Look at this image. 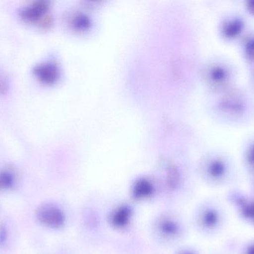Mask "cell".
<instances>
[{"label": "cell", "instance_id": "obj_1", "mask_svg": "<svg viewBox=\"0 0 254 254\" xmlns=\"http://www.w3.org/2000/svg\"><path fill=\"white\" fill-rule=\"evenodd\" d=\"M93 9L89 6L77 5L67 15L68 30L78 37L90 35L96 29V20L92 14Z\"/></svg>", "mask_w": 254, "mask_h": 254}, {"label": "cell", "instance_id": "obj_2", "mask_svg": "<svg viewBox=\"0 0 254 254\" xmlns=\"http://www.w3.org/2000/svg\"><path fill=\"white\" fill-rule=\"evenodd\" d=\"M33 73L41 83L48 86L56 85L62 76L61 67L55 61H46L37 64Z\"/></svg>", "mask_w": 254, "mask_h": 254}, {"label": "cell", "instance_id": "obj_3", "mask_svg": "<svg viewBox=\"0 0 254 254\" xmlns=\"http://www.w3.org/2000/svg\"><path fill=\"white\" fill-rule=\"evenodd\" d=\"M37 218L42 225L53 229L61 228L65 222L62 210L50 204H43L37 209Z\"/></svg>", "mask_w": 254, "mask_h": 254}, {"label": "cell", "instance_id": "obj_4", "mask_svg": "<svg viewBox=\"0 0 254 254\" xmlns=\"http://www.w3.org/2000/svg\"><path fill=\"white\" fill-rule=\"evenodd\" d=\"M49 10V3L38 1L23 7L19 12V15L24 20L33 22L43 18Z\"/></svg>", "mask_w": 254, "mask_h": 254}, {"label": "cell", "instance_id": "obj_5", "mask_svg": "<svg viewBox=\"0 0 254 254\" xmlns=\"http://www.w3.org/2000/svg\"><path fill=\"white\" fill-rule=\"evenodd\" d=\"M218 107L221 111L227 114L238 116L245 113L246 104L245 101L240 98H229L219 101Z\"/></svg>", "mask_w": 254, "mask_h": 254}, {"label": "cell", "instance_id": "obj_6", "mask_svg": "<svg viewBox=\"0 0 254 254\" xmlns=\"http://www.w3.org/2000/svg\"><path fill=\"white\" fill-rule=\"evenodd\" d=\"M230 73L228 69L222 65H213L207 69L206 78L207 82L213 85L225 84L229 79Z\"/></svg>", "mask_w": 254, "mask_h": 254}, {"label": "cell", "instance_id": "obj_7", "mask_svg": "<svg viewBox=\"0 0 254 254\" xmlns=\"http://www.w3.org/2000/svg\"><path fill=\"white\" fill-rule=\"evenodd\" d=\"M245 22L241 18H232L222 25V34L225 38L235 39L243 33Z\"/></svg>", "mask_w": 254, "mask_h": 254}, {"label": "cell", "instance_id": "obj_8", "mask_svg": "<svg viewBox=\"0 0 254 254\" xmlns=\"http://www.w3.org/2000/svg\"><path fill=\"white\" fill-rule=\"evenodd\" d=\"M154 188L152 183L145 178H140L134 183L133 195L137 199L147 198L153 193Z\"/></svg>", "mask_w": 254, "mask_h": 254}, {"label": "cell", "instance_id": "obj_9", "mask_svg": "<svg viewBox=\"0 0 254 254\" xmlns=\"http://www.w3.org/2000/svg\"><path fill=\"white\" fill-rule=\"evenodd\" d=\"M131 215V211L129 207L127 206L120 207L112 216V223L116 228H124L128 223Z\"/></svg>", "mask_w": 254, "mask_h": 254}, {"label": "cell", "instance_id": "obj_10", "mask_svg": "<svg viewBox=\"0 0 254 254\" xmlns=\"http://www.w3.org/2000/svg\"><path fill=\"white\" fill-rule=\"evenodd\" d=\"M227 167L225 162L220 159H214L209 163L207 171L213 178L223 177L226 172Z\"/></svg>", "mask_w": 254, "mask_h": 254}, {"label": "cell", "instance_id": "obj_11", "mask_svg": "<svg viewBox=\"0 0 254 254\" xmlns=\"http://www.w3.org/2000/svg\"><path fill=\"white\" fill-rule=\"evenodd\" d=\"M159 228L164 235L170 237L177 235L179 231L177 224L170 219H164L161 221Z\"/></svg>", "mask_w": 254, "mask_h": 254}, {"label": "cell", "instance_id": "obj_12", "mask_svg": "<svg viewBox=\"0 0 254 254\" xmlns=\"http://www.w3.org/2000/svg\"><path fill=\"white\" fill-rule=\"evenodd\" d=\"M219 221V215L213 210H209L203 216V224L207 228H213Z\"/></svg>", "mask_w": 254, "mask_h": 254}, {"label": "cell", "instance_id": "obj_13", "mask_svg": "<svg viewBox=\"0 0 254 254\" xmlns=\"http://www.w3.org/2000/svg\"><path fill=\"white\" fill-rule=\"evenodd\" d=\"M14 179L13 176L7 171L0 172V189H8L13 186Z\"/></svg>", "mask_w": 254, "mask_h": 254}, {"label": "cell", "instance_id": "obj_14", "mask_svg": "<svg viewBox=\"0 0 254 254\" xmlns=\"http://www.w3.org/2000/svg\"><path fill=\"white\" fill-rule=\"evenodd\" d=\"M180 181V174L179 171L176 168H171L169 171L168 176H167V183L170 188L177 187Z\"/></svg>", "mask_w": 254, "mask_h": 254}, {"label": "cell", "instance_id": "obj_15", "mask_svg": "<svg viewBox=\"0 0 254 254\" xmlns=\"http://www.w3.org/2000/svg\"><path fill=\"white\" fill-rule=\"evenodd\" d=\"M10 88L8 76L2 70L0 69V96L5 95Z\"/></svg>", "mask_w": 254, "mask_h": 254}, {"label": "cell", "instance_id": "obj_16", "mask_svg": "<svg viewBox=\"0 0 254 254\" xmlns=\"http://www.w3.org/2000/svg\"><path fill=\"white\" fill-rule=\"evenodd\" d=\"M244 53L249 61H254V37H251L244 46Z\"/></svg>", "mask_w": 254, "mask_h": 254}, {"label": "cell", "instance_id": "obj_17", "mask_svg": "<svg viewBox=\"0 0 254 254\" xmlns=\"http://www.w3.org/2000/svg\"><path fill=\"white\" fill-rule=\"evenodd\" d=\"M243 214L246 218H249L254 222V203L243 207Z\"/></svg>", "mask_w": 254, "mask_h": 254}, {"label": "cell", "instance_id": "obj_18", "mask_svg": "<svg viewBox=\"0 0 254 254\" xmlns=\"http://www.w3.org/2000/svg\"><path fill=\"white\" fill-rule=\"evenodd\" d=\"M247 161L249 165L254 168V143L249 146L247 152Z\"/></svg>", "mask_w": 254, "mask_h": 254}, {"label": "cell", "instance_id": "obj_19", "mask_svg": "<svg viewBox=\"0 0 254 254\" xmlns=\"http://www.w3.org/2000/svg\"><path fill=\"white\" fill-rule=\"evenodd\" d=\"M246 7H247L249 13H252L254 16V0L248 1L247 4H246Z\"/></svg>", "mask_w": 254, "mask_h": 254}, {"label": "cell", "instance_id": "obj_20", "mask_svg": "<svg viewBox=\"0 0 254 254\" xmlns=\"http://www.w3.org/2000/svg\"><path fill=\"white\" fill-rule=\"evenodd\" d=\"M6 240V231L4 228H0V244H2Z\"/></svg>", "mask_w": 254, "mask_h": 254}, {"label": "cell", "instance_id": "obj_21", "mask_svg": "<svg viewBox=\"0 0 254 254\" xmlns=\"http://www.w3.org/2000/svg\"><path fill=\"white\" fill-rule=\"evenodd\" d=\"M247 254H254V246H252V247H251L250 249H249Z\"/></svg>", "mask_w": 254, "mask_h": 254}, {"label": "cell", "instance_id": "obj_22", "mask_svg": "<svg viewBox=\"0 0 254 254\" xmlns=\"http://www.w3.org/2000/svg\"><path fill=\"white\" fill-rule=\"evenodd\" d=\"M182 254H194L193 253H192V252H185V253H183Z\"/></svg>", "mask_w": 254, "mask_h": 254}]
</instances>
